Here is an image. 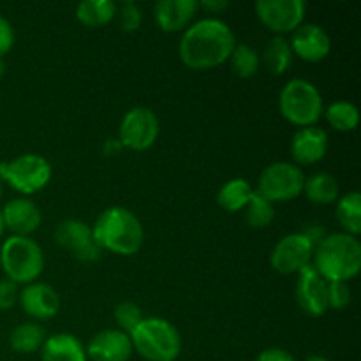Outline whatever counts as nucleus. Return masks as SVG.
<instances>
[{
	"mask_svg": "<svg viewBox=\"0 0 361 361\" xmlns=\"http://www.w3.org/2000/svg\"><path fill=\"white\" fill-rule=\"evenodd\" d=\"M236 37L228 23L219 18H204L185 28L180 41V59L196 71L212 69L228 62Z\"/></svg>",
	"mask_w": 361,
	"mask_h": 361,
	"instance_id": "obj_1",
	"label": "nucleus"
},
{
	"mask_svg": "<svg viewBox=\"0 0 361 361\" xmlns=\"http://www.w3.org/2000/svg\"><path fill=\"white\" fill-rule=\"evenodd\" d=\"M312 267L326 282H348L361 270V243L348 233L326 235L312 254Z\"/></svg>",
	"mask_w": 361,
	"mask_h": 361,
	"instance_id": "obj_2",
	"label": "nucleus"
},
{
	"mask_svg": "<svg viewBox=\"0 0 361 361\" xmlns=\"http://www.w3.org/2000/svg\"><path fill=\"white\" fill-rule=\"evenodd\" d=\"M92 233L101 250H109L120 256L136 254L145 240L140 219L123 207L106 208L95 221Z\"/></svg>",
	"mask_w": 361,
	"mask_h": 361,
	"instance_id": "obj_3",
	"label": "nucleus"
},
{
	"mask_svg": "<svg viewBox=\"0 0 361 361\" xmlns=\"http://www.w3.org/2000/svg\"><path fill=\"white\" fill-rule=\"evenodd\" d=\"M129 337L133 349L148 361H175L182 351L178 330L162 317H143Z\"/></svg>",
	"mask_w": 361,
	"mask_h": 361,
	"instance_id": "obj_4",
	"label": "nucleus"
},
{
	"mask_svg": "<svg viewBox=\"0 0 361 361\" xmlns=\"http://www.w3.org/2000/svg\"><path fill=\"white\" fill-rule=\"evenodd\" d=\"M4 274L14 284H32L44 270V254L30 236H11L0 249Z\"/></svg>",
	"mask_w": 361,
	"mask_h": 361,
	"instance_id": "obj_5",
	"label": "nucleus"
},
{
	"mask_svg": "<svg viewBox=\"0 0 361 361\" xmlns=\"http://www.w3.org/2000/svg\"><path fill=\"white\" fill-rule=\"evenodd\" d=\"M279 108L288 122L298 127L316 126L324 113L319 90L303 78H295L284 85L279 97Z\"/></svg>",
	"mask_w": 361,
	"mask_h": 361,
	"instance_id": "obj_6",
	"label": "nucleus"
},
{
	"mask_svg": "<svg viewBox=\"0 0 361 361\" xmlns=\"http://www.w3.org/2000/svg\"><path fill=\"white\" fill-rule=\"evenodd\" d=\"M0 180L14 190L30 196L44 189L51 180V164L37 154H25L11 162H0Z\"/></svg>",
	"mask_w": 361,
	"mask_h": 361,
	"instance_id": "obj_7",
	"label": "nucleus"
},
{
	"mask_svg": "<svg viewBox=\"0 0 361 361\" xmlns=\"http://www.w3.org/2000/svg\"><path fill=\"white\" fill-rule=\"evenodd\" d=\"M303 185L305 175L300 166L281 161L263 169L256 190L271 203H284L296 200L303 192Z\"/></svg>",
	"mask_w": 361,
	"mask_h": 361,
	"instance_id": "obj_8",
	"label": "nucleus"
},
{
	"mask_svg": "<svg viewBox=\"0 0 361 361\" xmlns=\"http://www.w3.org/2000/svg\"><path fill=\"white\" fill-rule=\"evenodd\" d=\"M159 118L150 108L129 109L120 123V145L134 152H145L157 141Z\"/></svg>",
	"mask_w": 361,
	"mask_h": 361,
	"instance_id": "obj_9",
	"label": "nucleus"
},
{
	"mask_svg": "<svg viewBox=\"0 0 361 361\" xmlns=\"http://www.w3.org/2000/svg\"><path fill=\"white\" fill-rule=\"evenodd\" d=\"M314 245L302 233H291L275 243L270 254V263L275 271L282 275L300 274L312 263Z\"/></svg>",
	"mask_w": 361,
	"mask_h": 361,
	"instance_id": "obj_10",
	"label": "nucleus"
},
{
	"mask_svg": "<svg viewBox=\"0 0 361 361\" xmlns=\"http://www.w3.org/2000/svg\"><path fill=\"white\" fill-rule=\"evenodd\" d=\"M303 0H257L256 14L261 23L275 34L295 32L305 18Z\"/></svg>",
	"mask_w": 361,
	"mask_h": 361,
	"instance_id": "obj_11",
	"label": "nucleus"
},
{
	"mask_svg": "<svg viewBox=\"0 0 361 361\" xmlns=\"http://www.w3.org/2000/svg\"><path fill=\"white\" fill-rule=\"evenodd\" d=\"M55 242L62 249L69 250L76 259L92 263L101 257V247L94 240L92 228L78 219H67L55 228Z\"/></svg>",
	"mask_w": 361,
	"mask_h": 361,
	"instance_id": "obj_12",
	"label": "nucleus"
},
{
	"mask_svg": "<svg viewBox=\"0 0 361 361\" xmlns=\"http://www.w3.org/2000/svg\"><path fill=\"white\" fill-rule=\"evenodd\" d=\"M296 302L300 309L312 317H321L328 312V282L312 267L303 268L298 274Z\"/></svg>",
	"mask_w": 361,
	"mask_h": 361,
	"instance_id": "obj_13",
	"label": "nucleus"
},
{
	"mask_svg": "<svg viewBox=\"0 0 361 361\" xmlns=\"http://www.w3.org/2000/svg\"><path fill=\"white\" fill-rule=\"evenodd\" d=\"M293 55L305 62H321L331 51V39L323 27L314 23H302L291 37Z\"/></svg>",
	"mask_w": 361,
	"mask_h": 361,
	"instance_id": "obj_14",
	"label": "nucleus"
},
{
	"mask_svg": "<svg viewBox=\"0 0 361 361\" xmlns=\"http://www.w3.org/2000/svg\"><path fill=\"white\" fill-rule=\"evenodd\" d=\"M85 351L92 361H129L134 349L126 331L104 330L92 337Z\"/></svg>",
	"mask_w": 361,
	"mask_h": 361,
	"instance_id": "obj_15",
	"label": "nucleus"
},
{
	"mask_svg": "<svg viewBox=\"0 0 361 361\" xmlns=\"http://www.w3.org/2000/svg\"><path fill=\"white\" fill-rule=\"evenodd\" d=\"M21 309L30 317L39 321L51 319L59 314L60 296L51 286L42 284V282H32L23 288V291L18 296Z\"/></svg>",
	"mask_w": 361,
	"mask_h": 361,
	"instance_id": "obj_16",
	"label": "nucleus"
},
{
	"mask_svg": "<svg viewBox=\"0 0 361 361\" xmlns=\"http://www.w3.org/2000/svg\"><path fill=\"white\" fill-rule=\"evenodd\" d=\"M0 214H2L4 228L13 231L14 236H28L30 233L37 231L42 221L39 207L27 197L11 200Z\"/></svg>",
	"mask_w": 361,
	"mask_h": 361,
	"instance_id": "obj_17",
	"label": "nucleus"
},
{
	"mask_svg": "<svg viewBox=\"0 0 361 361\" xmlns=\"http://www.w3.org/2000/svg\"><path fill=\"white\" fill-rule=\"evenodd\" d=\"M328 152V134L326 130L316 126L302 127L293 136L291 155L298 164H316L323 161Z\"/></svg>",
	"mask_w": 361,
	"mask_h": 361,
	"instance_id": "obj_18",
	"label": "nucleus"
},
{
	"mask_svg": "<svg viewBox=\"0 0 361 361\" xmlns=\"http://www.w3.org/2000/svg\"><path fill=\"white\" fill-rule=\"evenodd\" d=\"M197 9L196 0H159L154 9L155 21L161 30L178 32L189 27Z\"/></svg>",
	"mask_w": 361,
	"mask_h": 361,
	"instance_id": "obj_19",
	"label": "nucleus"
},
{
	"mask_svg": "<svg viewBox=\"0 0 361 361\" xmlns=\"http://www.w3.org/2000/svg\"><path fill=\"white\" fill-rule=\"evenodd\" d=\"M41 349L42 361H88L83 344L71 334L51 335Z\"/></svg>",
	"mask_w": 361,
	"mask_h": 361,
	"instance_id": "obj_20",
	"label": "nucleus"
},
{
	"mask_svg": "<svg viewBox=\"0 0 361 361\" xmlns=\"http://www.w3.org/2000/svg\"><path fill=\"white\" fill-rule=\"evenodd\" d=\"M116 4L113 0H83L76 7V18L87 27H102L116 16Z\"/></svg>",
	"mask_w": 361,
	"mask_h": 361,
	"instance_id": "obj_21",
	"label": "nucleus"
},
{
	"mask_svg": "<svg viewBox=\"0 0 361 361\" xmlns=\"http://www.w3.org/2000/svg\"><path fill=\"white\" fill-rule=\"evenodd\" d=\"M252 192L254 189L245 178H231L219 190L217 203L226 212H240L247 207Z\"/></svg>",
	"mask_w": 361,
	"mask_h": 361,
	"instance_id": "obj_22",
	"label": "nucleus"
},
{
	"mask_svg": "<svg viewBox=\"0 0 361 361\" xmlns=\"http://www.w3.org/2000/svg\"><path fill=\"white\" fill-rule=\"evenodd\" d=\"M303 192L312 203L330 204L338 200V183L330 173H316V175L305 178Z\"/></svg>",
	"mask_w": 361,
	"mask_h": 361,
	"instance_id": "obj_23",
	"label": "nucleus"
},
{
	"mask_svg": "<svg viewBox=\"0 0 361 361\" xmlns=\"http://www.w3.org/2000/svg\"><path fill=\"white\" fill-rule=\"evenodd\" d=\"M337 221L344 228V233L358 236L361 233V196L358 190L344 194L337 201Z\"/></svg>",
	"mask_w": 361,
	"mask_h": 361,
	"instance_id": "obj_24",
	"label": "nucleus"
},
{
	"mask_svg": "<svg viewBox=\"0 0 361 361\" xmlns=\"http://www.w3.org/2000/svg\"><path fill=\"white\" fill-rule=\"evenodd\" d=\"M263 62L267 69L275 76L284 74L293 63V49L288 39L282 37V35L270 39L267 48H264Z\"/></svg>",
	"mask_w": 361,
	"mask_h": 361,
	"instance_id": "obj_25",
	"label": "nucleus"
},
{
	"mask_svg": "<svg viewBox=\"0 0 361 361\" xmlns=\"http://www.w3.org/2000/svg\"><path fill=\"white\" fill-rule=\"evenodd\" d=\"M46 341L44 330L35 323H23L18 324L9 337L11 348L21 355H30L37 349L42 348Z\"/></svg>",
	"mask_w": 361,
	"mask_h": 361,
	"instance_id": "obj_26",
	"label": "nucleus"
},
{
	"mask_svg": "<svg viewBox=\"0 0 361 361\" xmlns=\"http://www.w3.org/2000/svg\"><path fill=\"white\" fill-rule=\"evenodd\" d=\"M243 214H245V221L250 228L263 229V228H268V226L274 222L275 207L271 201H268L267 197L261 196L257 190H254L249 203H247V207L243 208Z\"/></svg>",
	"mask_w": 361,
	"mask_h": 361,
	"instance_id": "obj_27",
	"label": "nucleus"
},
{
	"mask_svg": "<svg viewBox=\"0 0 361 361\" xmlns=\"http://www.w3.org/2000/svg\"><path fill=\"white\" fill-rule=\"evenodd\" d=\"M326 120L334 129L341 130V133H351L358 127L360 122V111L353 102L348 101H337L330 104L324 111Z\"/></svg>",
	"mask_w": 361,
	"mask_h": 361,
	"instance_id": "obj_28",
	"label": "nucleus"
},
{
	"mask_svg": "<svg viewBox=\"0 0 361 361\" xmlns=\"http://www.w3.org/2000/svg\"><path fill=\"white\" fill-rule=\"evenodd\" d=\"M231 71L238 78H252L261 67V56L252 46L236 44L229 56Z\"/></svg>",
	"mask_w": 361,
	"mask_h": 361,
	"instance_id": "obj_29",
	"label": "nucleus"
},
{
	"mask_svg": "<svg viewBox=\"0 0 361 361\" xmlns=\"http://www.w3.org/2000/svg\"><path fill=\"white\" fill-rule=\"evenodd\" d=\"M115 321L120 326V330L126 331L127 335L143 321L141 309L133 302H122L115 307Z\"/></svg>",
	"mask_w": 361,
	"mask_h": 361,
	"instance_id": "obj_30",
	"label": "nucleus"
},
{
	"mask_svg": "<svg viewBox=\"0 0 361 361\" xmlns=\"http://www.w3.org/2000/svg\"><path fill=\"white\" fill-rule=\"evenodd\" d=\"M351 303V288L348 282H328V309L342 310Z\"/></svg>",
	"mask_w": 361,
	"mask_h": 361,
	"instance_id": "obj_31",
	"label": "nucleus"
},
{
	"mask_svg": "<svg viewBox=\"0 0 361 361\" xmlns=\"http://www.w3.org/2000/svg\"><path fill=\"white\" fill-rule=\"evenodd\" d=\"M141 21H143L141 7L130 0L123 2L120 7V27L126 32H134L141 27Z\"/></svg>",
	"mask_w": 361,
	"mask_h": 361,
	"instance_id": "obj_32",
	"label": "nucleus"
},
{
	"mask_svg": "<svg viewBox=\"0 0 361 361\" xmlns=\"http://www.w3.org/2000/svg\"><path fill=\"white\" fill-rule=\"evenodd\" d=\"M18 284H14L9 279L0 281V310H9L18 302Z\"/></svg>",
	"mask_w": 361,
	"mask_h": 361,
	"instance_id": "obj_33",
	"label": "nucleus"
},
{
	"mask_svg": "<svg viewBox=\"0 0 361 361\" xmlns=\"http://www.w3.org/2000/svg\"><path fill=\"white\" fill-rule=\"evenodd\" d=\"M14 44V30L13 25L9 23V20H6L4 16H0V56L6 55Z\"/></svg>",
	"mask_w": 361,
	"mask_h": 361,
	"instance_id": "obj_34",
	"label": "nucleus"
},
{
	"mask_svg": "<svg viewBox=\"0 0 361 361\" xmlns=\"http://www.w3.org/2000/svg\"><path fill=\"white\" fill-rule=\"evenodd\" d=\"M254 361H295V358H293L291 353H288L286 349L271 348V349H264L263 353H259L257 358Z\"/></svg>",
	"mask_w": 361,
	"mask_h": 361,
	"instance_id": "obj_35",
	"label": "nucleus"
},
{
	"mask_svg": "<svg viewBox=\"0 0 361 361\" xmlns=\"http://www.w3.org/2000/svg\"><path fill=\"white\" fill-rule=\"evenodd\" d=\"M300 233H302V235H305L314 247H316L317 243H319L321 240L326 236V231H324V228L321 224H307Z\"/></svg>",
	"mask_w": 361,
	"mask_h": 361,
	"instance_id": "obj_36",
	"label": "nucleus"
},
{
	"mask_svg": "<svg viewBox=\"0 0 361 361\" xmlns=\"http://www.w3.org/2000/svg\"><path fill=\"white\" fill-rule=\"evenodd\" d=\"M197 6L203 7L208 13H222L224 9H228L229 2L228 0H203V2H197Z\"/></svg>",
	"mask_w": 361,
	"mask_h": 361,
	"instance_id": "obj_37",
	"label": "nucleus"
},
{
	"mask_svg": "<svg viewBox=\"0 0 361 361\" xmlns=\"http://www.w3.org/2000/svg\"><path fill=\"white\" fill-rule=\"evenodd\" d=\"M305 361H330V360L324 358V356H319V355H312V356H309Z\"/></svg>",
	"mask_w": 361,
	"mask_h": 361,
	"instance_id": "obj_38",
	"label": "nucleus"
},
{
	"mask_svg": "<svg viewBox=\"0 0 361 361\" xmlns=\"http://www.w3.org/2000/svg\"><path fill=\"white\" fill-rule=\"evenodd\" d=\"M4 73H6V62H4V59L0 56V78L4 76Z\"/></svg>",
	"mask_w": 361,
	"mask_h": 361,
	"instance_id": "obj_39",
	"label": "nucleus"
},
{
	"mask_svg": "<svg viewBox=\"0 0 361 361\" xmlns=\"http://www.w3.org/2000/svg\"><path fill=\"white\" fill-rule=\"evenodd\" d=\"M4 221H2V214H0V238H2V235H4Z\"/></svg>",
	"mask_w": 361,
	"mask_h": 361,
	"instance_id": "obj_40",
	"label": "nucleus"
},
{
	"mask_svg": "<svg viewBox=\"0 0 361 361\" xmlns=\"http://www.w3.org/2000/svg\"><path fill=\"white\" fill-rule=\"evenodd\" d=\"M0 196H2V180H0Z\"/></svg>",
	"mask_w": 361,
	"mask_h": 361,
	"instance_id": "obj_41",
	"label": "nucleus"
}]
</instances>
